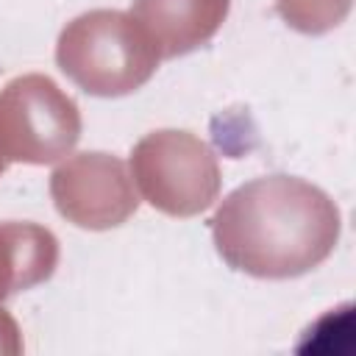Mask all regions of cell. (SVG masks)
<instances>
[{
  "instance_id": "obj_9",
  "label": "cell",
  "mask_w": 356,
  "mask_h": 356,
  "mask_svg": "<svg viewBox=\"0 0 356 356\" xmlns=\"http://www.w3.org/2000/svg\"><path fill=\"white\" fill-rule=\"evenodd\" d=\"M22 348L25 345H22L17 320L6 309H0V356H17V353H22Z\"/></svg>"
},
{
  "instance_id": "obj_1",
  "label": "cell",
  "mask_w": 356,
  "mask_h": 356,
  "mask_svg": "<svg viewBox=\"0 0 356 356\" xmlns=\"http://www.w3.org/2000/svg\"><path fill=\"white\" fill-rule=\"evenodd\" d=\"M339 234L337 203L295 175L253 178L236 186L211 217V239L222 261L270 281L320 267L334 253Z\"/></svg>"
},
{
  "instance_id": "obj_10",
  "label": "cell",
  "mask_w": 356,
  "mask_h": 356,
  "mask_svg": "<svg viewBox=\"0 0 356 356\" xmlns=\"http://www.w3.org/2000/svg\"><path fill=\"white\" fill-rule=\"evenodd\" d=\"M6 170H8V161H6V159H3V156H0V175H3V172H6Z\"/></svg>"
},
{
  "instance_id": "obj_6",
  "label": "cell",
  "mask_w": 356,
  "mask_h": 356,
  "mask_svg": "<svg viewBox=\"0 0 356 356\" xmlns=\"http://www.w3.org/2000/svg\"><path fill=\"white\" fill-rule=\"evenodd\" d=\"M228 8L231 0H134L131 17L161 58H178L206 44L222 28Z\"/></svg>"
},
{
  "instance_id": "obj_4",
  "label": "cell",
  "mask_w": 356,
  "mask_h": 356,
  "mask_svg": "<svg viewBox=\"0 0 356 356\" xmlns=\"http://www.w3.org/2000/svg\"><path fill=\"white\" fill-rule=\"evenodd\" d=\"M78 103L42 72L11 78L0 89V156L22 164H53L81 139Z\"/></svg>"
},
{
  "instance_id": "obj_3",
  "label": "cell",
  "mask_w": 356,
  "mask_h": 356,
  "mask_svg": "<svg viewBox=\"0 0 356 356\" xmlns=\"http://www.w3.org/2000/svg\"><path fill=\"white\" fill-rule=\"evenodd\" d=\"M131 181L161 214L197 217L214 206L222 172L214 150L195 134L159 128L131 150Z\"/></svg>"
},
{
  "instance_id": "obj_2",
  "label": "cell",
  "mask_w": 356,
  "mask_h": 356,
  "mask_svg": "<svg viewBox=\"0 0 356 356\" xmlns=\"http://www.w3.org/2000/svg\"><path fill=\"white\" fill-rule=\"evenodd\" d=\"M159 50L125 11L95 8L64 25L56 42L58 70L86 95L122 97L142 89L159 70Z\"/></svg>"
},
{
  "instance_id": "obj_8",
  "label": "cell",
  "mask_w": 356,
  "mask_h": 356,
  "mask_svg": "<svg viewBox=\"0 0 356 356\" xmlns=\"http://www.w3.org/2000/svg\"><path fill=\"white\" fill-rule=\"evenodd\" d=\"M353 0H275L278 17L309 36H320L334 31L350 14Z\"/></svg>"
},
{
  "instance_id": "obj_7",
  "label": "cell",
  "mask_w": 356,
  "mask_h": 356,
  "mask_svg": "<svg viewBox=\"0 0 356 356\" xmlns=\"http://www.w3.org/2000/svg\"><path fill=\"white\" fill-rule=\"evenodd\" d=\"M58 267V239L36 222H0V303L44 284Z\"/></svg>"
},
{
  "instance_id": "obj_5",
  "label": "cell",
  "mask_w": 356,
  "mask_h": 356,
  "mask_svg": "<svg viewBox=\"0 0 356 356\" xmlns=\"http://www.w3.org/2000/svg\"><path fill=\"white\" fill-rule=\"evenodd\" d=\"M50 197L67 222L86 231L117 228L139 209L125 161L103 150L64 159L50 175Z\"/></svg>"
}]
</instances>
